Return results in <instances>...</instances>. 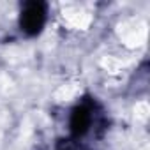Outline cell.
<instances>
[{
    "label": "cell",
    "mask_w": 150,
    "mask_h": 150,
    "mask_svg": "<svg viewBox=\"0 0 150 150\" xmlns=\"http://www.w3.org/2000/svg\"><path fill=\"white\" fill-rule=\"evenodd\" d=\"M108 129V122L101 104L94 97H83L69 113V138L80 146L85 145V139L90 136L101 138Z\"/></svg>",
    "instance_id": "1"
},
{
    "label": "cell",
    "mask_w": 150,
    "mask_h": 150,
    "mask_svg": "<svg viewBox=\"0 0 150 150\" xmlns=\"http://www.w3.org/2000/svg\"><path fill=\"white\" fill-rule=\"evenodd\" d=\"M48 21V4L41 0L25 2L20 11V28L25 35L35 37L42 32Z\"/></svg>",
    "instance_id": "2"
}]
</instances>
